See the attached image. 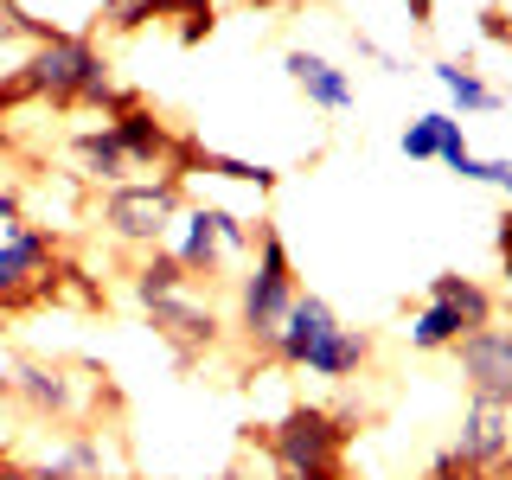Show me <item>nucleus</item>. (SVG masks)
<instances>
[{
    "mask_svg": "<svg viewBox=\"0 0 512 480\" xmlns=\"http://www.w3.org/2000/svg\"><path fill=\"white\" fill-rule=\"evenodd\" d=\"M13 90L45 96V103H58V109H77V103L116 109L122 103L116 84H109V64L96 58V45L77 39V32H45L39 45H26L20 71H13Z\"/></svg>",
    "mask_w": 512,
    "mask_h": 480,
    "instance_id": "obj_1",
    "label": "nucleus"
},
{
    "mask_svg": "<svg viewBox=\"0 0 512 480\" xmlns=\"http://www.w3.org/2000/svg\"><path fill=\"white\" fill-rule=\"evenodd\" d=\"M295 295H301V282H295V256H288L282 231L276 224H256L250 263H244V276H237V333L269 352L288 308H295Z\"/></svg>",
    "mask_w": 512,
    "mask_h": 480,
    "instance_id": "obj_2",
    "label": "nucleus"
},
{
    "mask_svg": "<svg viewBox=\"0 0 512 480\" xmlns=\"http://www.w3.org/2000/svg\"><path fill=\"white\" fill-rule=\"evenodd\" d=\"M186 205V173H148L103 192V231L128 250H160L173 237V218Z\"/></svg>",
    "mask_w": 512,
    "mask_h": 480,
    "instance_id": "obj_3",
    "label": "nucleus"
},
{
    "mask_svg": "<svg viewBox=\"0 0 512 480\" xmlns=\"http://www.w3.org/2000/svg\"><path fill=\"white\" fill-rule=\"evenodd\" d=\"M269 455H276L282 480H340L346 423L333 410H320V404H301L269 429Z\"/></svg>",
    "mask_w": 512,
    "mask_h": 480,
    "instance_id": "obj_4",
    "label": "nucleus"
},
{
    "mask_svg": "<svg viewBox=\"0 0 512 480\" xmlns=\"http://www.w3.org/2000/svg\"><path fill=\"white\" fill-rule=\"evenodd\" d=\"M448 352H455V372H461V384H468L474 404H500V410H512V320L468 327Z\"/></svg>",
    "mask_w": 512,
    "mask_h": 480,
    "instance_id": "obj_5",
    "label": "nucleus"
},
{
    "mask_svg": "<svg viewBox=\"0 0 512 480\" xmlns=\"http://www.w3.org/2000/svg\"><path fill=\"white\" fill-rule=\"evenodd\" d=\"M109 135L122 141V154H128L135 173H180L192 160L186 141H173V128L160 122L148 103H135V96H122V103L109 109Z\"/></svg>",
    "mask_w": 512,
    "mask_h": 480,
    "instance_id": "obj_6",
    "label": "nucleus"
},
{
    "mask_svg": "<svg viewBox=\"0 0 512 480\" xmlns=\"http://www.w3.org/2000/svg\"><path fill=\"white\" fill-rule=\"evenodd\" d=\"M58 263V237L45 224H7L0 231V308H20L52 282Z\"/></svg>",
    "mask_w": 512,
    "mask_h": 480,
    "instance_id": "obj_7",
    "label": "nucleus"
},
{
    "mask_svg": "<svg viewBox=\"0 0 512 480\" xmlns=\"http://www.w3.org/2000/svg\"><path fill=\"white\" fill-rule=\"evenodd\" d=\"M455 461L468 468L474 480L480 474H500L506 461H512V410L500 404H474L468 397V410H461V429H455Z\"/></svg>",
    "mask_w": 512,
    "mask_h": 480,
    "instance_id": "obj_8",
    "label": "nucleus"
},
{
    "mask_svg": "<svg viewBox=\"0 0 512 480\" xmlns=\"http://www.w3.org/2000/svg\"><path fill=\"white\" fill-rule=\"evenodd\" d=\"M7 391L20 397V404L32 416H77V404H84V384H77V372H64V365H45V359H13L7 365Z\"/></svg>",
    "mask_w": 512,
    "mask_h": 480,
    "instance_id": "obj_9",
    "label": "nucleus"
},
{
    "mask_svg": "<svg viewBox=\"0 0 512 480\" xmlns=\"http://www.w3.org/2000/svg\"><path fill=\"white\" fill-rule=\"evenodd\" d=\"M282 71L295 77V90L308 96L314 109H327V116H346V109L359 103V84H352V71H340V64H333V58L308 52V45H295V52L282 58Z\"/></svg>",
    "mask_w": 512,
    "mask_h": 480,
    "instance_id": "obj_10",
    "label": "nucleus"
},
{
    "mask_svg": "<svg viewBox=\"0 0 512 480\" xmlns=\"http://www.w3.org/2000/svg\"><path fill=\"white\" fill-rule=\"evenodd\" d=\"M173 263L186 269L192 282L199 276H218L231 256H224V244H218V224H212V205H180V218H173Z\"/></svg>",
    "mask_w": 512,
    "mask_h": 480,
    "instance_id": "obj_11",
    "label": "nucleus"
},
{
    "mask_svg": "<svg viewBox=\"0 0 512 480\" xmlns=\"http://www.w3.org/2000/svg\"><path fill=\"white\" fill-rule=\"evenodd\" d=\"M333 327H340V314H333L320 295H308V288H301V295H295V308H288V320H282V333H276V346H269V352H276L282 365H295V372H301V359H308V352H314L320 340H327Z\"/></svg>",
    "mask_w": 512,
    "mask_h": 480,
    "instance_id": "obj_12",
    "label": "nucleus"
},
{
    "mask_svg": "<svg viewBox=\"0 0 512 480\" xmlns=\"http://www.w3.org/2000/svg\"><path fill=\"white\" fill-rule=\"evenodd\" d=\"M71 167L84 173L90 186H103V192L135 180V167H128L122 141L109 135V122H90V128H77V135H71Z\"/></svg>",
    "mask_w": 512,
    "mask_h": 480,
    "instance_id": "obj_13",
    "label": "nucleus"
},
{
    "mask_svg": "<svg viewBox=\"0 0 512 480\" xmlns=\"http://www.w3.org/2000/svg\"><path fill=\"white\" fill-rule=\"evenodd\" d=\"M410 160H442V167H461L474 148H468V128H461V116H448V109H429V116H416L404 128V141H397Z\"/></svg>",
    "mask_w": 512,
    "mask_h": 480,
    "instance_id": "obj_14",
    "label": "nucleus"
},
{
    "mask_svg": "<svg viewBox=\"0 0 512 480\" xmlns=\"http://www.w3.org/2000/svg\"><path fill=\"white\" fill-rule=\"evenodd\" d=\"M365 359H372V333L340 320V327H333L327 340L301 359V372H308V378H327V384H346L352 372H365Z\"/></svg>",
    "mask_w": 512,
    "mask_h": 480,
    "instance_id": "obj_15",
    "label": "nucleus"
},
{
    "mask_svg": "<svg viewBox=\"0 0 512 480\" xmlns=\"http://www.w3.org/2000/svg\"><path fill=\"white\" fill-rule=\"evenodd\" d=\"M154 327L167 333L180 352H199V346H212L218 340V320H212V308H199L192 301V288H180V295H167V301H154Z\"/></svg>",
    "mask_w": 512,
    "mask_h": 480,
    "instance_id": "obj_16",
    "label": "nucleus"
},
{
    "mask_svg": "<svg viewBox=\"0 0 512 480\" xmlns=\"http://www.w3.org/2000/svg\"><path fill=\"white\" fill-rule=\"evenodd\" d=\"M429 71H436V84L448 90V116H493V109L506 103V96L493 90L474 64H461V58H436Z\"/></svg>",
    "mask_w": 512,
    "mask_h": 480,
    "instance_id": "obj_17",
    "label": "nucleus"
},
{
    "mask_svg": "<svg viewBox=\"0 0 512 480\" xmlns=\"http://www.w3.org/2000/svg\"><path fill=\"white\" fill-rule=\"evenodd\" d=\"M468 333V320H461L448 301H423V308L410 314V327H404V340H410V352H448Z\"/></svg>",
    "mask_w": 512,
    "mask_h": 480,
    "instance_id": "obj_18",
    "label": "nucleus"
},
{
    "mask_svg": "<svg viewBox=\"0 0 512 480\" xmlns=\"http://www.w3.org/2000/svg\"><path fill=\"white\" fill-rule=\"evenodd\" d=\"M429 301H448L468 327H487L493 320V295L480 288L474 276H461V269H442V276H429Z\"/></svg>",
    "mask_w": 512,
    "mask_h": 480,
    "instance_id": "obj_19",
    "label": "nucleus"
},
{
    "mask_svg": "<svg viewBox=\"0 0 512 480\" xmlns=\"http://www.w3.org/2000/svg\"><path fill=\"white\" fill-rule=\"evenodd\" d=\"M180 288H192V276H186L180 263H173V250H148V256H141V269H135V295H141V308H154V301L180 295Z\"/></svg>",
    "mask_w": 512,
    "mask_h": 480,
    "instance_id": "obj_20",
    "label": "nucleus"
},
{
    "mask_svg": "<svg viewBox=\"0 0 512 480\" xmlns=\"http://www.w3.org/2000/svg\"><path fill=\"white\" fill-rule=\"evenodd\" d=\"M205 173H218V180H237V186H256V192L276 186V167H263V160H237V154H205Z\"/></svg>",
    "mask_w": 512,
    "mask_h": 480,
    "instance_id": "obj_21",
    "label": "nucleus"
},
{
    "mask_svg": "<svg viewBox=\"0 0 512 480\" xmlns=\"http://www.w3.org/2000/svg\"><path fill=\"white\" fill-rule=\"evenodd\" d=\"M429 480H474V474H468V468L455 461V448H442V455L429 461Z\"/></svg>",
    "mask_w": 512,
    "mask_h": 480,
    "instance_id": "obj_22",
    "label": "nucleus"
},
{
    "mask_svg": "<svg viewBox=\"0 0 512 480\" xmlns=\"http://www.w3.org/2000/svg\"><path fill=\"white\" fill-rule=\"evenodd\" d=\"M7 224H26V218H20V192L0 186V231H7Z\"/></svg>",
    "mask_w": 512,
    "mask_h": 480,
    "instance_id": "obj_23",
    "label": "nucleus"
},
{
    "mask_svg": "<svg viewBox=\"0 0 512 480\" xmlns=\"http://www.w3.org/2000/svg\"><path fill=\"white\" fill-rule=\"evenodd\" d=\"M487 32H493V39H500V45H512V0H506V7H500V13H493V20H487Z\"/></svg>",
    "mask_w": 512,
    "mask_h": 480,
    "instance_id": "obj_24",
    "label": "nucleus"
},
{
    "mask_svg": "<svg viewBox=\"0 0 512 480\" xmlns=\"http://www.w3.org/2000/svg\"><path fill=\"white\" fill-rule=\"evenodd\" d=\"M410 7V26H429V13H436V0H404Z\"/></svg>",
    "mask_w": 512,
    "mask_h": 480,
    "instance_id": "obj_25",
    "label": "nucleus"
},
{
    "mask_svg": "<svg viewBox=\"0 0 512 480\" xmlns=\"http://www.w3.org/2000/svg\"><path fill=\"white\" fill-rule=\"evenodd\" d=\"M13 71H20V64H13V58H7V45H0V90L13 84Z\"/></svg>",
    "mask_w": 512,
    "mask_h": 480,
    "instance_id": "obj_26",
    "label": "nucleus"
},
{
    "mask_svg": "<svg viewBox=\"0 0 512 480\" xmlns=\"http://www.w3.org/2000/svg\"><path fill=\"white\" fill-rule=\"evenodd\" d=\"M7 397H13V391H7V378H0V410H7Z\"/></svg>",
    "mask_w": 512,
    "mask_h": 480,
    "instance_id": "obj_27",
    "label": "nucleus"
}]
</instances>
